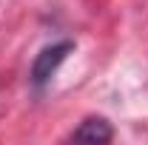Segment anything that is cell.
Masks as SVG:
<instances>
[{"label": "cell", "mask_w": 148, "mask_h": 145, "mask_svg": "<svg viewBox=\"0 0 148 145\" xmlns=\"http://www.w3.org/2000/svg\"><path fill=\"white\" fill-rule=\"evenodd\" d=\"M71 51H74V43H71V40H60V43L46 46V49L34 57V63H32V83H34V85H46Z\"/></svg>", "instance_id": "cell-1"}, {"label": "cell", "mask_w": 148, "mask_h": 145, "mask_svg": "<svg viewBox=\"0 0 148 145\" xmlns=\"http://www.w3.org/2000/svg\"><path fill=\"white\" fill-rule=\"evenodd\" d=\"M69 140L71 142H111L114 140V128L106 117H88V120H83L80 125L74 128L71 134H69Z\"/></svg>", "instance_id": "cell-2"}]
</instances>
